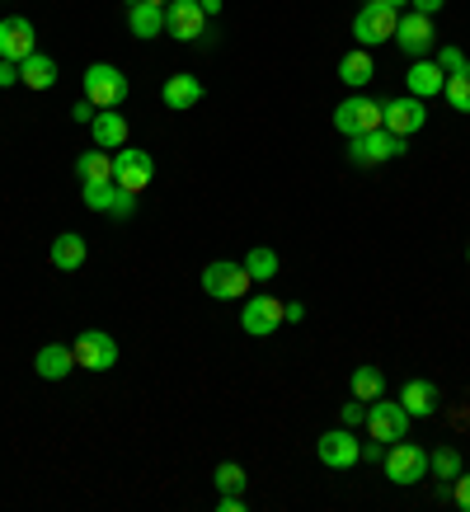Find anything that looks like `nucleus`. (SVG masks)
<instances>
[{
    "label": "nucleus",
    "instance_id": "f257e3e1",
    "mask_svg": "<svg viewBox=\"0 0 470 512\" xmlns=\"http://www.w3.org/2000/svg\"><path fill=\"white\" fill-rule=\"evenodd\" d=\"M409 146L405 137H395V132H386V127H376V132H362V137H348V160L353 165H386V160H400Z\"/></svg>",
    "mask_w": 470,
    "mask_h": 512
},
{
    "label": "nucleus",
    "instance_id": "f03ea898",
    "mask_svg": "<svg viewBox=\"0 0 470 512\" xmlns=\"http://www.w3.org/2000/svg\"><path fill=\"white\" fill-rule=\"evenodd\" d=\"M85 99H90L94 109H123L127 76L118 71V66H109V62L85 66Z\"/></svg>",
    "mask_w": 470,
    "mask_h": 512
},
{
    "label": "nucleus",
    "instance_id": "7ed1b4c3",
    "mask_svg": "<svg viewBox=\"0 0 470 512\" xmlns=\"http://www.w3.org/2000/svg\"><path fill=\"white\" fill-rule=\"evenodd\" d=\"M250 268L235 264V259H217V264L203 268V292L217 296V301H245V292H250Z\"/></svg>",
    "mask_w": 470,
    "mask_h": 512
},
{
    "label": "nucleus",
    "instance_id": "20e7f679",
    "mask_svg": "<svg viewBox=\"0 0 470 512\" xmlns=\"http://www.w3.org/2000/svg\"><path fill=\"white\" fill-rule=\"evenodd\" d=\"M409 409L400 400H386V395H376V400H367V433L376 437V442H400V437L409 433Z\"/></svg>",
    "mask_w": 470,
    "mask_h": 512
},
{
    "label": "nucleus",
    "instance_id": "39448f33",
    "mask_svg": "<svg viewBox=\"0 0 470 512\" xmlns=\"http://www.w3.org/2000/svg\"><path fill=\"white\" fill-rule=\"evenodd\" d=\"M386 123V109L367 99V94H348L344 104L334 109V127L344 132V137H362V132H376V127Z\"/></svg>",
    "mask_w": 470,
    "mask_h": 512
},
{
    "label": "nucleus",
    "instance_id": "423d86ee",
    "mask_svg": "<svg viewBox=\"0 0 470 512\" xmlns=\"http://www.w3.org/2000/svg\"><path fill=\"white\" fill-rule=\"evenodd\" d=\"M395 24H400V10L381 5V0H367L353 15V38H358V47H376L386 38H395Z\"/></svg>",
    "mask_w": 470,
    "mask_h": 512
},
{
    "label": "nucleus",
    "instance_id": "0eeeda50",
    "mask_svg": "<svg viewBox=\"0 0 470 512\" xmlns=\"http://www.w3.org/2000/svg\"><path fill=\"white\" fill-rule=\"evenodd\" d=\"M423 475H428V451L405 442V437L391 442V451H386V480L409 489V484H423Z\"/></svg>",
    "mask_w": 470,
    "mask_h": 512
},
{
    "label": "nucleus",
    "instance_id": "6e6552de",
    "mask_svg": "<svg viewBox=\"0 0 470 512\" xmlns=\"http://www.w3.org/2000/svg\"><path fill=\"white\" fill-rule=\"evenodd\" d=\"M71 353H76V367H85V372H113L118 367V339L104 329H85L71 343Z\"/></svg>",
    "mask_w": 470,
    "mask_h": 512
},
{
    "label": "nucleus",
    "instance_id": "1a4fd4ad",
    "mask_svg": "<svg viewBox=\"0 0 470 512\" xmlns=\"http://www.w3.org/2000/svg\"><path fill=\"white\" fill-rule=\"evenodd\" d=\"M151 179H156V160H151V151H137V146L113 151V184L118 188L141 193V188H151Z\"/></svg>",
    "mask_w": 470,
    "mask_h": 512
},
{
    "label": "nucleus",
    "instance_id": "9d476101",
    "mask_svg": "<svg viewBox=\"0 0 470 512\" xmlns=\"http://www.w3.org/2000/svg\"><path fill=\"white\" fill-rule=\"evenodd\" d=\"M165 33L179 43H198V38H207V10L198 0H170L165 5Z\"/></svg>",
    "mask_w": 470,
    "mask_h": 512
},
{
    "label": "nucleus",
    "instance_id": "9b49d317",
    "mask_svg": "<svg viewBox=\"0 0 470 512\" xmlns=\"http://www.w3.org/2000/svg\"><path fill=\"white\" fill-rule=\"evenodd\" d=\"M315 456H320V466H329V470H348L362 461V442L353 437V428H334V433H320Z\"/></svg>",
    "mask_w": 470,
    "mask_h": 512
},
{
    "label": "nucleus",
    "instance_id": "f8f14e48",
    "mask_svg": "<svg viewBox=\"0 0 470 512\" xmlns=\"http://www.w3.org/2000/svg\"><path fill=\"white\" fill-rule=\"evenodd\" d=\"M433 15H419V10H405L400 24H395V43L405 57H428V47H433Z\"/></svg>",
    "mask_w": 470,
    "mask_h": 512
},
{
    "label": "nucleus",
    "instance_id": "ddd939ff",
    "mask_svg": "<svg viewBox=\"0 0 470 512\" xmlns=\"http://www.w3.org/2000/svg\"><path fill=\"white\" fill-rule=\"evenodd\" d=\"M278 325H282V301L278 296H250V301L240 306V329L254 334V339H268Z\"/></svg>",
    "mask_w": 470,
    "mask_h": 512
},
{
    "label": "nucleus",
    "instance_id": "4468645a",
    "mask_svg": "<svg viewBox=\"0 0 470 512\" xmlns=\"http://www.w3.org/2000/svg\"><path fill=\"white\" fill-rule=\"evenodd\" d=\"M29 52H38V33L24 15L0 19V62H24Z\"/></svg>",
    "mask_w": 470,
    "mask_h": 512
},
{
    "label": "nucleus",
    "instance_id": "2eb2a0df",
    "mask_svg": "<svg viewBox=\"0 0 470 512\" xmlns=\"http://www.w3.org/2000/svg\"><path fill=\"white\" fill-rule=\"evenodd\" d=\"M386 109V132H395V137H409V132H419L423 123H428V99H414V94H400V99H391V104H381Z\"/></svg>",
    "mask_w": 470,
    "mask_h": 512
},
{
    "label": "nucleus",
    "instance_id": "dca6fc26",
    "mask_svg": "<svg viewBox=\"0 0 470 512\" xmlns=\"http://www.w3.org/2000/svg\"><path fill=\"white\" fill-rule=\"evenodd\" d=\"M160 99H165V109L170 113H188L203 104V80L198 76H170L165 80V90H160Z\"/></svg>",
    "mask_w": 470,
    "mask_h": 512
},
{
    "label": "nucleus",
    "instance_id": "f3484780",
    "mask_svg": "<svg viewBox=\"0 0 470 512\" xmlns=\"http://www.w3.org/2000/svg\"><path fill=\"white\" fill-rule=\"evenodd\" d=\"M90 137L99 151H123L127 146V118L123 113H113V109H99L94 113V123H90Z\"/></svg>",
    "mask_w": 470,
    "mask_h": 512
},
{
    "label": "nucleus",
    "instance_id": "a211bd4d",
    "mask_svg": "<svg viewBox=\"0 0 470 512\" xmlns=\"http://www.w3.org/2000/svg\"><path fill=\"white\" fill-rule=\"evenodd\" d=\"M405 85L414 99H433V94H442V85H447V76H442L438 62H428V57H414V66L405 71Z\"/></svg>",
    "mask_w": 470,
    "mask_h": 512
},
{
    "label": "nucleus",
    "instance_id": "6ab92c4d",
    "mask_svg": "<svg viewBox=\"0 0 470 512\" xmlns=\"http://www.w3.org/2000/svg\"><path fill=\"white\" fill-rule=\"evenodd\" d=\"M33 367H38L43 381H66V376L76 372V353H71L66 343H47V348H38Z\"/></svg>",
    "mask_w": 470,
    "mask_h": 512
},
{
    "label": "nucleus",
    "instance_id": "aec40b11",
    "mask_svg": "<svg viewBox=\"0 0 470 512\" xmlns=\"http://www.w3.org/2000/svg\"><path fill=\"white\" fill-rule=\"evenodd\" d=\"M127 29H132V38H160V33H165V5L137 0V5L127 10Z\"/></svg>",
    "mask_w": 470,
    "mask_h": 512
},
{
    "label": "nucleus",
    "instance_id": "412c9836",
    "mask_svg": "<svg viewBox=\"0 0 470 512\" xmlns=\"http://www.w3.org/2000/svg\"><path fill=\"white\" fill-rule=\"evenodd\" d=\"M19 80H24L29 90H52V85H57V62H52L47 52H29V57L19 62Z\"/></svg>",
    "mask_w": 470,
    "mask_h": 512
},
{
    "label": "nucleus",
    "instance_id": "4be33fe9",
    "mask_svg": "<svg viewBox=\"0 0 470 512\" xmlns=\"http://www.w3.org/2000/svg\"><path fill=\"white\" fill-rule=\"evenodd\" d=\"M400 404L409 409V419H433L438 414V390L428 386V381H405Z\"/></svg>",
    "mask_w": 470,
    "mask_h": 512
},
{
    "label": "nucleus",
    "instance_id": "5701e85b",
    "mask_svg": "<svg viewBox=\"0 0 470 512\" xmlns=\"http://www.w3.org/2000/svg\"><path fill=\"white\" fill-rule=\"evenodd\" d=\"M372 76H376V62H372V52H367V47L344 52V62H339V80H344L348 90H362Z\"/></svg>",
    "mask_w": 470,
    "mask_h": 512
},
{
    "label": "nucleus",
    "instance_id": "b1692460",
    "mask_svg": "<svg viewBox=\"0 0 470 512\" xmlns=\"http://www.w3.org/2000/svg\"><path fill=\"white\" fill-rule=\"evenodd\" d=\"M85 235H76V231H62L57 240H52V264L62 268V273H76L80 264H85Z\"/></svg>",
    "mask_w": 470,
    "mask_h": 512
},
{
    "label": "nucleus",
    "instance_id": "393cba45",
    "mask_svg": "<svg viewBox=\"0 0 470 512\" xmlns=\"http://www.w3.org/2000/svg\"><path fill=\"white\" fill-rule=\"evenodd\" d=\"M76 174H80V184H109L113 179V151H85V156L76 160Z\"/></svg>",
    "mask_w": 470,
    "mask_h": 512
},
{
    "label": "nucleus",
    "instance_id": "a878e982",
    "mask_svg": "<svg viewBox=\"0 0 470 512\" xmlns=\"http://www.w3.org/2000/svg\"><path fill=\"white\" fill-rule=\"evenodd\" d=\"M428 475H438L442 484H452L461 475V451L456 447H433L428 451Z\"/></svg>",
    "mask_w": 470,
    "mask_h": 512
},
{
    "label": "nucleus",
    "instance_id": "bb28decb",
    "mask_svg": "<svg viewBox=\"0 0 470 512\" xmlns=\"http://www.w3.org/2000/svg\"><path fill=\"white\" fill-rule=\"evenodd\" d=\"M240 264L250 268V278H254V282H273V278H278V268H282V264H278V254H273L268 245L250 249V254H245Z\"/></svg>",
    "mask_w": 470,
    "mask_h": 512
},
{
    "label": "nucleus",
    "instance_id": "cd10ccee",
    "mask_svg": "<svg viewBox=\"0 0 470 512\" xmlns=\"http://www.w3.org/2000/svg\"><path fill=\"white\" fill-rule=\"evenodd\" d=\"M353 395H358V400H376V395H386V372L372 367V362L358 367V372H353Z\"/></svg>",
    "mask_w": 470,
    "mask_h": 512
},
{
    "label": "nucleus",
    "instance_id": "c85d7f7f",
    "mask_svg": "<svg viewBox=\"0 0 470 512\" xmlns=\"http://www.w3.org/2000/svg\"><path fill=\"white\" fill-rule=\"evenodd\" d=\"M80 198H85V207H90V212H109L113 207V198H118V184H85L80 188Z\"/></svg>",
    "mask_w": 470,
    "mask_h": 512
},
{
    "label": "nucleus",
    "instance_id": "c756f323",
    "mask_svg": "<svg viewBox=\"0 0 470 512\" xmlns=\"http://www.w3.org/2000/svg\"><path fill=\"white\" fill-rule=\"evenodd\" d=\"M433 62L442 66V76H470V57H466V52H461L456 43H452V47H442Z\"/></svg>",
    "mask_w": 470,
    "mask_h": 512
},
{
    "label": "nucleus",
    "instance_id": "7c9ffc66",
    "mask_svg": "<svg viewBox=\"0 0 470 512\" xmlns=\"http://www.w3.org/2000/svg\"><path fill=\"white\" fill-rule=\"evenodd\" d=\"M442 94H447V104H452L456 113H470V76H447Z\"/></svg>",
    "mask_w": 470,
    "mask_h": 512
},
{
    "label": "nucleus",
    "instance_id": "2f4dec72",
    "mask_svg": "<svg viewBox=\"0 0 470 512\" xmlns=\"http://www.w3.org/2000/svg\"><path fill=\"white\" fill-rule=\"evenodd\" d=\"M212 484H217L221 494H240V489H245V470L235 466V461H221L217 475H212Z\"/></svg>",
    "mask_w": 470,
    "mask_h": 512
},
{
    "label": "nucleus",
    "instance_id": "473e14b6",
    "mask_svg": "<svg viewBox=\"0 0 470 512\" xmlns=\"http://www.w3.org/2000/svg\"><path fill=\"white\" fill-rule=\"evenodd\" d=\"M339 423H344V428H358V423H367V400H358V395H353V400L339 409Z\"/></svg>",
    "mask_w": 470,
    "mask_h": 512
},
{
    "label": "nucleus",
    "instance_id": "72a5a7b5",
    "mask_svg": "<svg viewBox=\"0 0 470 512\" xmlns=\"http://www.w3.org/2000/svg\"><path fill=\"white\" fill-rule=\"evenodd\" d=\"M137 212V193H127V188H118V198H113V207H109V217H132Z\"/></svg>",
    "mask_w": 470,
    "mask_h": 512
},
{
    "label": "nucleus",
    "instance_id": "f704fd0d",
    "mask_svg": "<svg viewBox=\"0 0 470 512\" xmlns=\"http://www.w3.org/2000/svg\"><path fill=\"white\" fill-rule=\"evenodd\" d=\"M452 498H456V508L461 512H470V470H461L452 480Z\"/></svg>",
    "mask_w": 470,
    "mask_h": 512
},
{
    "label": "nucleus",
    "instance_id": "c9c22d12",
    "mask_svg": "<svg viewBox=\"0 0 470 512\" xmlns=\"http://www.w3.org/2000/svg\"><path fill=\"white\" fill-rule=\"evenodd\" d=\"M19 85V62H0V90Z\"/></svg>",
    "mask_w": 470,
    "mask_h": 512
},
{
    "label": "nucleus",
    "instance_id": "e433bc0d",
    "mask_svg": "<svg viewBox=\"0 0 470 512\" xmlns=\"http://www.w3.org/2000/svg\"><path fill=\"white\" fill-rule=\"evenodd\" d=\"M282 320L301 325V320H306V306H301V301H282Z\"/></svg>",
    "mask_w": 470,
    "mask_h": 512
},
{
    "label": "nucleus",
    "instance_id": "4c0bfd02",
    "mask_svg": "<svg viewBox=\"0 0 470 512\" xmlns=\"http://www.w3.org/2000/svg\"><path fill=\"white\" fill-rule=\"evenodd\" d=\"M94 113H99V109H94L90 99H80L76 109H71V118H76V123H94Z\"/></svg>",
    "mask_w": 470,
    "mask_h": 512
},
{
    "label": "nucleus",
    "instance_id": "58836bf2",
    "mask_svg": "<svg viewBox=\"0 0 470 512\" xmlns=\"http://www.w3.org/2000/svg\"><path fill=\"white\" fill-rule=\"evenodd\" d=\"M362 461H386V442L372 437V447H362Z\"/></svg>",
    "mask_w": 470,
    "mask_h": 512
},
{
    "label": "nucleus",
    "instance_id": "ea45409f",
    "mask_svg": "<svg viewBox=\"0 0 470 512\" xmlns=\"http://www.w3.org/2000/svg\"><path fill=\"white\" fill-rule=\"evenodd\" d=\"M409 5H414L419 15H438V10H442V5H447V0H409Z\"/></svg>",
    "mask_w": 470,
    "mask_h": 512
},
{
    "label": "nucleus",
    "instance_id": "a19ab883",
    "mask_svg": "<svg viewBox=\"0 0 470 512\" xmlns=\"http://www.w3.org/2000/svg\"><path fill=\"white\" fill-rule=\"evenodd\" d=\"M217 508H221V512H245V503H240V494H221Z\"/></svg>",
    "mask_w": 470,
    "mask_h": 512
},
{
    "label": "nucleus",
    "instance_id": "79ce46f5",
    "mask_svg": "<svg viewBox=\"0 0 470 512\" xmlns=\"http://www.w3.org/2000/svg\"><path fill=\"white\" fill-rule=\"evenodd\" d=\"M198 5H203V10H207V19H212V15H217V10H221V0H198Z\"/></svg>",
    "mask_w": 470,
    "mask_h": 512
},
{
    "label": "nucleus",
    "instance_id": "37998d69",
    "mask_svg": "<svg viewBox=\"0 0 470 512\" xmlns=\"http://www.w3.org/2000/svg\"><path fill=\"white\" fill-rule=\"evenodd\" d=\"M381 5H391V10H405L409 0H381Z\"/></svg>",
    "mask_w": 470,
    "mask_h": 512
},
{
    "label": "nucleus",
    "instance_id": "c03bdc74",
    "mask_svg": "<svg viewBox=\"0 0 470 512\" xmlns=\"http://www.w3.org/2000/svg\"><path fill=\"white\" fill-rule=\"evenodd\" d=\"M123 5H127V10H132V5H137V0H123Z\"/></svg>",
    "mask_w": 470,
    "mask_h": 512
},
{
    "label": "nucleus",
    "instance_id": "a18cd8bd",
    "mask_svg": "<svg viewBox=\"0 0 470 512\" xmlns=\"http://www.w3.org/2000/svg\"><path fill=\"white\" fill-rule=\"evenodd\" d=\"M466 264H470V245H466Z\"/></svg>",
    "mask_w": 470,
    "mask_h": 512
},
{
    "label": "nucleus",
    "instance_id": "49530a36",
    "mask_svg": "<svg viewBox=\"0 0 470 512\" xmlns=\"http://www.w3.org/2000/svg\"><path fill=\"white\" fill-rule=\"evenodd\" d=\"M156 5H170V0H156Z\"/></svg>",
    "mask_w": 470,
    "mask_h": 512
}]
</instances>
